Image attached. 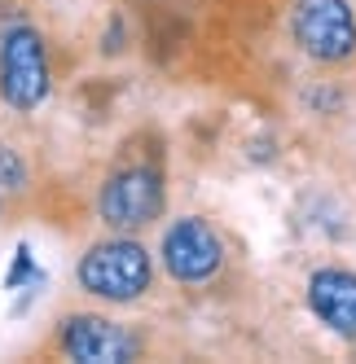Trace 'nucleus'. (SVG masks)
I'll return each mask as SVG.
<instances>
[{
  "label": "nucleus",
  "instance_id": "nucleus-1",
  "mask_svg": "<svg viewBox=\"0 0 356 364\" xmlns=\"http://www.w3.org/2000/svg\"><path fill=\"white\" fill-rule=\"evenodd\" d=\"M75 281H80L84 294L101 303H137L155 281V259L132 232H115V237L97 242L80 255Z\"/></svg>",
  "mask_w": 356,
  "mask_h": 364
},
{
  "label": "nucleus",
  "instance_id": "nucleus-2",
  "mask_svg": "<svg viewBox=\"0 0 356 364\" xmlns=\"http://www.w3.org/2000/svg\"><path fill=\"white\" fill-rule=\"evenodd\" d=\"M167 211V185L155 163L115 167L97 189V215L110 232H141Z\"/></svg>",
  "mask_w": 356,
  "mask_h": 364
},
{
  "label": "nucleus",
  "instance_id": "nucleus-3",
  "mask_svg": "<svg viewBox=\"0 0 356 364\" xmlns=\"http://www.w3.org/2000/svg\"><path fill=\"white\" fill-rule=\"evenodd\" d=\"M48 88H53V75H48L44 36L18 22L0 36V97L18 114H31L36 106H44Z\"/></svg>",
  "mask_w": 356,
  "mask_h": 364
},
{
  "label": "nucleus",
  "instance_id": "nucleus-4",
  "mask_svg": "<svg viewBox=\"0 0 356 364\" xmlns=\"http://www.w3.org/2000/svg\"><path fill=\"white\" fill-rule=\"evenodd\" d=\"M290 36L299 53H308L321 66H339L356 58V14L347 0H295Z\"/></svg>",
  "mask_w": 356,
  "mask_h": 364
},
{
  "label": "nucleus",
  "instance_id": "nucleus-5",
  "mask_svg": "<svg viewBox=\"0 0 356 364\" xmlns=\"http://www.w3.org/2000/svg\"><path fill=\"white\" fill-rule=\"evenodd\" d=\"M159 259H163V268H167L172 281H181V285H202V281H211V277L224 268V242H220V232H216L207 220L185 215V220H176V224L163 232Z\"/></svg>",
  "mask_w": 356,
  "mask_h": 364
},
{
  "label": "nucleus",
  "instance_id": "nucleus-6",
  "mask_svg": "<svg viewBox=\"0 0 356 364\" xmlns=\"http://www.w3.org/2000/svg\"><path fill=\"white\" fill-rule=\"evenodd\" d=\"M58 351L66 360H84V364H123V360L141 355V343L123 325H115L106 316L75 311L58 329Z\"/></svg>",
  "mask_w": 356,
  "mask_h": 364
},
{
  "label": "nucleus",
  "instance_id": "nucleus-7",
  "mask_svg": "<svg viewBox=\"0 0 356 364\" xmlns=\"http://www.w3.org/2000/svg\"><path fill=\"white\" fill-rule=\"evenodd\" d=\"M308 307L313 316L339 338H356V272L347 268H317L308 277Z\"/></svg>",
  "mask_w": 356,
  "mask_h": 364
},
{
  "label": "nucleus",
  "instance_id": "nucleus-8",
  "mask_svg": "<svg viewBox=\"0 0 356 364\" xmlns=\"http://www.w3.org/2000/svg\"><path fill=\"white\" fill-rule=\"evenodd\" d=\"M48 277H44V268L36 264V255H31V242H18V250H14V264H9V272H5V290H14V294H36L40 285H44Z\"/></svg>",
  "mask_w": 356,
  "mask_h": 364
},
{
  "label": "nucleus",
  "instance_id": "nucleus-9",
  "mask_svg": "<svg viewBox=\"0 0 356 364\" xmlns=\"http://www.w3.org/2000/svg\"><path fill=\"white\" fill-rule=\"evenodd\" d=\"M0 189H27V167L9 149H0Z\"/></svg>",
  "mask_w": 356,
  "mask_h": 364
},
{
  "label": "nucleus",
  "instance_id": "nucleus-10",
  "mask_svg": "<svg viewBox=\"0 0 356 364\" xmlns=\"http://www.w3.org/2000/svg\"><path fill=\"white\" fill-rule=\"evenodd\" d=\"M0 206H5V189H0Z\"/></svg>",
  "mask_w": 356,
  "mask_h": 364
}]
</instances>
